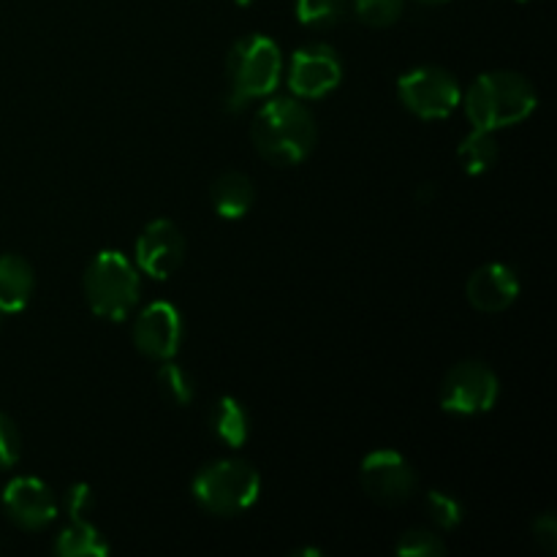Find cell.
Instances as JSON below:
<instances>
[{
  "label": "cell",
  "mask_w": 557,
  "mask_h": 557,
  "mask_svg": "<svg viewBox=\"0 0 557 557\" xmlns=\"http://www.w3.org/2000/svg\"><path fill=\"white\" fill-rule=\"evenodd\" d=\"M212 207L226 221H239L248 215V210L256 201V185L245 172H223L210 188Z\"/></svg>",
  "instance_id": "15"
},
{
  "label": "cell",
  "mask_w": 557,
  "mask_h": 557,
  "mask_svg": "<svg viewBox=\"0 0 557 557\" xmlns=\"http://www.w3.org/2000/svg\"><path fill=\"white\" fill-rule=\"evenodd\" d=\"M210 424H212V433L218 435V441L232 449H239L245 446L250 433V422H248V411L243 408V403L234 400V397H221L215 403L210 413Z\"/></svg>",
  "instance_id": "17"
},
{
  "label": "cell",
  "mask_w": 557,
  "mask_h": 557,
  "mask_svg": "<svg viewBox=\"0 0 557 557\" xmlns=\"http://www.w3.org/2000/svg\"><path fill=\"white\" fill-rule=\"evenodd\" d=\"M54 553L63 557H107L109 544L87 517H71L65 531L54 542Z\"/></svg>",
  "instance_id": "16"
},
{
  "label": "cell",
  "mask_w": 557,
  "mask_h": 557,
  "mask_svg": "<svg viewBox=\"0 0 557 557\" xmlns=\"http://www.w3.org/2000/svg\"><path fill=\"white\" fill-rule=\"evenodd\" d=\"M533 539H536V544L544 553H557V520L553 511H547V515H542L533 522Z\"/></svg>",
  "instance_id": "25"
},
{
  "label": "cell",
  "mask_w": 557,
  "mask_h": 557,
  "mask_svg": "<svg viewBox=\"0 0 557 557\" xmlns=\"http://www.w3.org/2000/svg\"><path fill=\"white\" fill-rule=\"evenodd\" d=\"M250 139L264 161L275 166H294L313 152L319 128H315L313 112L302 101L275 98L259 109Z\"/></svg>",
  "instance_id": "1"
},
{
  "label": "cell",
  "mask_w": 557,
  "mask_h": 557,
  "mask_svg": "<svg viewBox=\"0 0 557 557\" xmlns=\"http://www.w3.org/2000/svg\"><path fill=\"white\" fill-rule=\"evenodd\" d=\"M158 392H161L163 400L169 403V406H190L194 403V395H196V386H194V379H190V373L185 368H180L177 362H172V359H166V362L158 368Z\"/></svg>",
  "instance_id": "19"
},
{
  "label": "cell",
  "mask_w": 557,
  "mask_h": 557,
  "mask_svg": "<svg viewBox=\"0 0 557 557\" xmlns=\"http://www.w3.org/2000/svg\"><path fill=\"white\" fill-rule=\"evenodd\" d=\"M294 555H310V557H321L324 553H321V549H297V553Z\"/></svg>",
  "instance_id": "27"
},
{
  "label": "cell",
  "mask_w": 557,
  "mask_h": 557,
  "mask_svg": "<svg viewBox=\"0 0 557 557\" xmlns=\"http://www.w3.org/2000/svg\"><path fill=\"white\" fill-rule=\"evenodd\" d=\"M65 506H69V517H87L92 506V493L87 484H74L69 490V498H65Z\"/></svg>",
  "instance_id": "26"
},
{
  "label": "cell",
  "mask_w": 557,
  "mask_h": 557,
  "mask_svg": "<svg viewBox=\"0 0 557 557\" xmlns=\"http://www.w3.org/2000/svg\"><path fill=\"white\" fill-rule=\"evenodd\" d=\"M0 324H3V313H0Z\"/></svg>",
  "instance_id": "31"
},
{
  "label": "cell",
  "mask_w": 557,
  "mask_h": 557,
  "mask_svg": "<svg viewBox=\"0 0 557 557\" xmlns=\"http://www.w3.org/2000/svg\"><path fill=\"white\" fill-rule=\"evenodd\" d=\"M473 128L500 131L531 117L539 107V92L520 71H487L468 87L462 98Z\"/></svg>",
  "instance_id": "2"
},
{
  "label": "cell",
  "mask_w": 557,
  "mask_h": 557,
  "mask_svg": "<svg viewBox=\"0 0 557 557\" xmlns=\"http://www.w3.org/2000/svg\"><path fill=\"white\" fill-rule=\"evenodd\" d=\"M520 3H533V0H520Z\"/></svg>",
  "instance_id": "30"
},
{
  "label": "cell",
  "mask_w": 557,
  "mask_h": 557,
  "mask_svg": "<svg viewBox=\"0 0 557 557\" xmlns=\"http://www.w3.org/2000/svg\"><path fill=\"white\" fill-rule=\"evenodd\" d=\"M397 98L422 120H444L460 107L462 90L451 71L441 65H419L397 79Z\"/></svg>",
  "instance_id": "6"
},
{
  "label": "cell",
  "mask_w": 557,
  "mask_h": 557,
  "mask_svg": "<svg viewBox=\"0 0 557 557\" xmlns=\"http://www.w3.org/2000/svg\"><path fill=\"white\" fill-rule=\"evenodd\" d=\"M228 112H243L256 98H267L275 92L283 76V54L272 38L261 33L243 36L232 47L226 60Z\"/></svg>",
  "instance_id": "3"
},
{
  "label": "cell",
  "mask_w": 557,
  "mask_h": 557,
  "mask_svg": "<svg viewBox=\"0 0 557 557\" xmlns=\"http://www.w3.org/2000/svg\"><path fill=\"white\" fill-rule=\"evenodd\" d=\"M346 16V0H297V20L308 30H330Z\"/></svg>",
  "instance_id": "20"
},
{
  "label": "cell",
  "mask_w": 557,
  "mask_h": 557,
  "mask_svg": "<svg viewBox=\"0 0 557 557\" xmlns=\"http://www.w3.org/2000/svg\"><path fill=\"white\" fill-rule=\"evenodd\" d=\"M466 297L482 313H504L520 297V275L509 264H484L468 277Z\"/></svg>",
  "instance_id": "13"
},
{
  "label": "cell",
  "mask_w": 557,
  "mask_h": 557,
  "mask_svg": "<svg viewBox=\"0 0 557 557\" xmlns=\"http://www.w3.org/2000/svg\"><path fill=\"white\" fill-rule=\"evenodd\" d=\"M3 506L9 520L25 531H44L58 517L52 490L36 476H20L9 482L3 493Z\"/></svg>",
  "instance_id": "12"
},
{
  "label": "cell",
  "mask_w": 557,
  "mask_h": 557,
  "mask_svg": "<svg viewBox=\"0 0 557 557\" xmlns=\"http://www.w3.org/2000/svg\"><path fill=\"white\" fill-rule=\"evenodd\" d=\"M500 395V381L493 368H487L479 359L457 362L446 373L441 384L438 400L446 413L455 417H479V413L493 411Z\"/></svg>",
  "instance_id": "7"
},
{
  "label": "cell",
  "mask_w": 557,
  "mask_h": 557,
  "mask_svg": "<svg viewBox=\"0 0 557 557\" xmlns=\"http://www.w3.org/2000/svg\"><path fill=\"white\" fill-rule=\"evenodd\" d=\"M82 288L98 319L123 321L139 305V270L120 250H101L87 264Z\"/></svg>",
  "instance_id": "4"
},
{
  "label": "cell",
  "mask_w": 557,
  "mask_h": 557,
  "mask_svg": "<svg viewBox=\"0 0 557 557\" xmlns=\"http://www.w3.org/2000/svg\"><path fill=\"white\" fill-rule=\"evenodd\" d=\"M417 3H422V5H438V3H446V0H417Z\"/></svg>",
  "instance_id": "28"
},
{
  "label": "cell",
  "mask_w": 557,
  "mask_h": 557,
  "mask_svg": "<svg viewBox=\"0 0 557 557\" xmlns=\"http://www.w3.org/2000/svg\"><path fill=\"white\" fill-rule=\"evenodd\" d=\"M395 553L400 557H441L446 553V544L438 533L428 531V528H413L397 539Z\"/></svg>",
  "instance_id": "21"
},
{
  "label": "cell",
  "mask_w": 557,
  "mask_h": 557,
  "mask_svg": "<svg viewBox=\"0 0 557 557\" xmlns=\"http://www.w3.org/2000/svg\"><path fill=\"white\" fill-rule=\"evenodd\" d=\"M234 3H237V5H250V3H253V0H234Z\"/></svg>",
  "instance_id": "29"
},
{
  "label": "cell",
  "mask_w": 557,
  "mask_h": 557,
  "mask_svg": "<svg viewBox=\"0 0 557 557\" xmlns=\"http://www.w3.org/2000/svg\"><path fill=\"white\" fill-rule=\"evenodd\" d=\"M36 288L30 261L16 253L0 256V313H20L27 308Z\"/></svg>",
  "instance_id": "14"
},
{
  "label": "cell",
  "mask_w": 557,
  "mask_h": 557,
  "mask_svg": "<svg viewBox=\"0 0 557 557\" xmlns=\"http://www.w3.org/2000/svg\"><path fill=\"white\" fill-rule=\"evenodd\" d=\"M134 343L145 357L166 362L183 346V315L172 302H152L136 315Z\"/></svg>",
  "instance_id": "11"
},
{
  "label": "cell",
  "mask_w": 557,
  "mask_h": 557,
  "mask_svg": "<svg viewBox=\"0 0 557 557\" xmlns=\"http://www.w3.org/2000/svg\"><path fill=\"white\" fill-rule=\"evenodd\" d=\"M343 65L330 44H308L288 63V87L297 98H324L341 85Z\"/></svg>",
  "instance_id": "10"
},
{
  "label": "cell",
  "mask_w": 557,
  "mask_h": 557,
  "mask_svg": "<svg viewBox=\"0 0 557 557\" xmlns=\"http://www.w3.org/2000/svg\"><path fill=\"white\" fill-rule=\"evenodd\" d=\"M261 476L250 462L228 457L205 466L194 479V498L215 517H237L259 500Z\"/></svg>",
  "instance_id": "5"
},
{
  "label": "cell",
  "mask_w": 557,
  "mask_h": 557,
  "mask_svg": "<svg viewBox=\"0 0 557 557\" xmlns=\"http://www.w3.org/2000/svg\"><path fill=\"white\" fill-rule=\"evenodd\" d=\"M185 261V237L177 223L169 218H156L141 228L136 239V270L156 281H166L183 267Z\"/></svg>",
  "instance_id": "9"
},
{
  "label": "cell",
  "mask_w": 557,
  "mask_h": 557,
  "mask_svg": "<svg viewBox=\"0 0 557 557\" xmlns=\"http://www.w3.org/2000/svg\"><path fill=\"white\" fill-rule=\"evenodd\" d=\"M424 506H428L430 520H433L441 531H455V528H460L462 517H466V509H462L460 500L451 493H444V490H430Z\"/></svg>",
  "instance_id": "22"
},
{
  "label": "cell",
  "mask_w": 557,
  "mask_h": 557,
  "mask_svg": "<svg viewBox=\"0 0 557 557\" xmlns=\"http://www.w3.org/2000/svg\"><path fill=\"white\" fill-rule=\"evenodd\" d=\"M20 451H22V438H20V430H16L14 419L5 417L0 411V471L14 466L20 460Z\"/></svg>",
  "instance_id": "24"
},
{
  "label": "cell",
  "mask_w": 557,
  "mask_h": 557,
  "mask_svg": "<svg viewBox=\"0 0 557 557\" xmlns=\"http://www.w3.org/2000/svg\"><path fill=\"white\" fill-rule=\"evenodd\" d=\"M359 479L362 487L375 504L384 506H400L413 498L417 493V471L411 462L395 449H375L370 451L359 468Z\"/></svg>",
  "instance_id": "8"
},
{
  "label": "cell",
  "mask_w": 557,
  "mask_h": 557,
  "mask_svg": "<svg viewBox=\"0 0 557 557\" xmlns=\"http://www.w3.org/2000/svg\"><path fill=\"white\" fill-rule=\"evenodd\" d=\"M406 0H354V14L368 27H389L400 20Z\"/></svg>",
  "instance_id": "23"
},
{
  "label": "cell",
  "mask_w": 557,
  "mask_h": 557,
  "mask_svg": "<svg viewBox=\"0 0 557 557\" xmlns=\"http://www.w3.org/2000/svg\"><path fill=\"white\" fill-rule=\"evenodd\" d=\"M466 174H484L498 163V141H495V131L473 128L466 139L460 141V150H457Z\"/></svg>",
  "instance_id": "18"
}]
</instances>
